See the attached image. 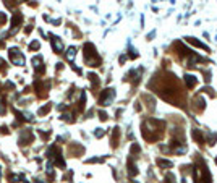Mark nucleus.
I'll return each instance as SVG.
<instances>
[{
    "label": "nucleus",
    "instance_id": "f257e3e1",
    "mask_svg": "<svg viewBox=\"0 0 217 183\" xmlns=\"http://www.w3.org/2000/svg\"><path fill=\"white\" fill-rule=\"evenodd\" d=\"M10 60L13 62V65L23 66L24 65V55L15 47V49H10Z\"/></svg>",
    "mask_w": 217,
    "mask_h": 183
},
{
    "label": "nucleus",
    "instance_id": "f03ea898",
    "mask_svg": "<svg viewBox=\"0 0 217 183\" xmlns=\"http://www.w3.org/2000/svg\"><path fill=\"white\" fill-rule=\"evenodd\" d=\"M23 21V15L21 13H13V18H12V29H10V34H15L18 31V28H20Z\"/></svg>",
    "mask_w": 217,
    "mask_h": 183
},
{
    "label": "nucleus",
    "instance_id": "7ed1b4c3",
    "mask_svg": "<svg viewBox=\"0 0 217 183\" xmlns=\"http://www.w3.org/2000/svg\"><path fill=\"white\" fill-rule=\"evenodd\" d=\"M114 96H115L114 89H106L104 94H102V97H101V104L102 105H109L112 102V99H114Z\"/></svg>",
    "mask_w": 217,
    "mask_h": 183
},
{
    "label": "nucleus",
    "instance_id": "20e7f679",
    "mask_svg": "<svg viewBox=\"0 0 217 183\" xmlns=\"http://www.w3.org/2000/svg\"><path fill=\"white\" fill-rule=\"evenodd\" d=\"M52 45H54V50L57 52V54H60L62 52V49H63V44H62V41L59 39V37H52Z\"/></svg>",
    "mask_w": 217,
    "mask_h": 183
},
{
    "label": "nucleus",
    "instance_id": "39448f33",
    "mask_svg": "<svg viewBox=\"0 0 217 183\" xmlns=\"http://www.w3.org/2000/svg\"><path fill=\"white\" fill-rule=\"evenodd\" d=\"M186 84H188V88H193V86L196 84V78L191 76V75H188L186 76Z\"/></svg>",
    "mask_w": 217,
    "mask_h": 183
},
{
    "label": "nucleus",
    "instance_id": "423d86ee",
    "mask_svg": "<svg viewBox=\"0 0 217 183\" xmlns=\"http://www.w3.org/2000/svg\"><path fill=\"white\" fill-rule=\"evenodd\" d=\"M75 54H76V49H75V47H70L68 52H67V59L68 60H73L75 59Z\"/></svg>",
    "mask_w": 217,
    "mask_h": 183
},
{
    "label": "nucleus",
    "instance_id": "0eeeda50",
    "mask_svg": "<svg viewBox=\"0 0 217 183\" xmlns=\"http://www.w3.org/2000/svg\"><path fill=\"white\" fill-rule=\"evenodd\" d=\"M157 164H159V165H162V167H172V162H167V160H164V159H159Z\"/></svg>",
    "mask_w": 217,
    "mask_h": 183
},
{
    "label": "nucleus",
    "instance_id": "6e6552de",
    "mask_svg": "<svg viewBox=\"0 0 217 183\" xmlns=\"http://www.w3.org/2000/svg\"><path fill=\"white\" fill-rule=\"evenodd\" d=\"M37 47H39V42H37V41H34V42H31L29 49H31V50H34V49H37Z\"/></svg>",
    "mask_w": 217,
    "mask_h": 183
},
{
    "label": "nucleus",
    "instance_id": "1a4fd4ad",
    "mask_svg": "<svg viewBox=\"0 0 217 183\" xmlns=\"http://www.w3.org/2000/svg\"><path fill=\"white\" fill-rule=\"evenodd\" d=\"M0 113H5V107H3V104H2V101H0Z\"/></svg>",
    "mask_w": 217,
    "mask_h": 183
},
{
    "label": "nucleus",
    "instance_id": "9d476101",
    "mask_svg": "<svg viewBox=\"0 0 217 183\" xmlns=\"http://www.w3.org/2000/svg\"><path fill=\"white\" fill-rule=\"evenodd\" d=\"M5 21V15H0V24H2Z\"/></svg>",
    "mask_w": 217,
    "mask_h": 183
},
{
    "label": "nucleus",
    "instance_id": "9b49d317",
    "mask_svg": "<svg viewBox=\"0 0 217 183\" xmlns=\"http://www.w3.org/2000/svg\"><path fill=\"white\" fill-rule=\"evenodd\" d=\"M36 183H44L42 180H36Z\"/></svg>",
    "mask_w": 217,
    "mask_h": 183
},
{
    "label": "nucleus",
    "instance_id": "f8f14e48",
    "mask_svg": "<svg viewBox=\"0 0 217 183\" xmlns=\"http://www.w3.org/2000/svg\"><path fill=\"white\" fill-rule=\"evenodd\" d=\"M0 177H2V167H0Z\"/></svg>",
    "mask_w": 217,
    "mask_h": 183
},
{
    "label": "nucleus",
    "instance_id": "ddd939ff",
    "mask_svg": "<svg viewBox=\"0 0 217 183\" xmlns=\"http://www.w3.org/2000/svg\"><path fill=\"white\" fill-rule=\"evenodd\" d=\"M215 160H217V159H215Z\"/></svg>",
    "mask_w": 217,
    "mask_h": 183
}]
</instances>
